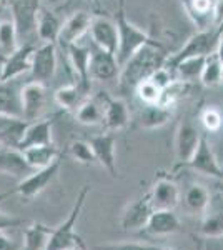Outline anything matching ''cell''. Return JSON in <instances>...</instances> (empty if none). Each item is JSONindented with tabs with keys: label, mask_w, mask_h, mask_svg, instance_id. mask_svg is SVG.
<instances>
[{
	"label": "cell",
	"mask_w": 223,
	"mask_h": 250,
	"mask_svg": "<svg viewBox=\"0 0 223 250\" xmlns=\"http://www.w3.org/2000/svg\"><path fill=\"white\" fill-rule=\"evenodd\" d=\"M0 63H2V59H0Z\"/></svg>",
	"instance_id": "obj_54"
},
{
	"label": "cell",
	"mask_w": 223,
	"mask_h": 250,
	"mask_svg": "<svg viewBox=\"0 0 223 250\" xmlns=\"http://www.w3.org/2000/svg\"><path fill=\"white\" fill-rule=\"evenodd\" d=\"M200 233L206 239L223 237V195H215L205 210L203 220L200 224Z\"/></svg>",
	"instance_id": "obj_17"
},
{
	"label": "cell",
	"mask_w": 223,
	"mask_h": 250,
	"mask_svg": "<svg viewBox=\"0 0 223 250\" xmlns=\"http://www.w3.org/2000/svg\"><path fill=\"white\" fill-rule=\"evenodd\" d=\"M222 60L218 59L217 52L206 55L205 65L200 75V82L203 87H217L218 83H222Z\"/></svg>",
	"instance_id": "obj_36"
},
{
	"label": "cell",
	"mask_w": 223,
	"mask_h": 250,
	"mask_svg": "<svg viewBox=\"0 0 223 250\" xmlns=\"http://www.w3.org/2000/svg\"><path fill=\"white\" fill-rule=\"evenodd\" d=\"M173 110L175 108L163 107L160 104L145 105L140 110V117H139L140 127L147 128V130H155V128L163 127V125H167L173 119Z\"/></svg>",
	"instance_id": "obj_30"
},
{
	"label": "cell",
	"mask_w": 223,
	"mask_h": 250,
	"mask_svg": "<svg viewBox=\"0 0 223 250\" xmlns=\"http://www.w3.org/2000/svg\"><path fill=\"white\" fill-rule=\"evenodd\" d=\"M52 119H39L34 122H28L25 134H23L22 142L19 145V150L28 147H35V145H52Z\"/></svg>",
	"instance_id": "obj_24"
},
{
	"label": "cell",
	"mask_w": 223,
	"mask_h": 250,
	"mask_svg": "<svg viewBox=\"0 0 223 250\" xmlns=\"http://www.w3.org/2000/svg\"><path fill=\"white\" fill-rule=\"evenodd\" d=\"M92 15L85 10H79L75 14H72L67 20H63L62 29H60L59 35V43L63 48L72 45V43L80 42V39L83 37L87 32H90L92 25Z\"/></svg>",
	"instance_id": "obj_14"
},
{
	"label": "cell",
	"mask_w": 223,
	"mask_h": 250,
	"mask_svg": "<svg viewBox=\"0 0 223 250\" xmlns=\"http://www.w3.org/2000/svg\"><path fill=\"white\" fill-rule=\"evenodd\" d=\"M0 82H2V63H0Z\"/></svg>",
	"instance_id": "obj_48"
},
{
	"label": "cell",
	"mask_w": 223,
	"mask_h": 250,
	"mask_svg": "<svg viewBox=\"0 0 223 250\" xmlns=\"http://www.w3.org/2000/svg\"><path fill=\"white\" fill-rule=\"evenodd\" d=\"M19 225H23L22 219L0 212V232H5L7 229H14V227H19Z\"/></svg>",
	"instance_id": "obj_43"
},
{
	"label": "cell",
	"mask_w": 223,
	"mask_h": 250,
	"mask_svg": "<svg viewBox=\"0 0 223 250\" xmlns=\"http://www.w3.org/2000/svg\"><path fill=\"white\" fill-rule=\"evenodd\" d=\"M0 115L22 117L20 90L12 82H0Z\"/></svg>",
	"instance_id": "obj_31"
},
{
	"label": "cell",
	"mask_w": 223,
	"mask_h": 250,
	"mask_svg": "<svg viewBox=\"0 0 223 250\" xmlns=\"http://www.w3.org/2000/svg\"><path fill=\"white\" fill-rule=\"evenodd\" d=\"M190 83L192 82H185V80H182V79H175L168 87H165L163 90H162L160 102L158 104L168 108H175L177 104L186 95V92H188V88H190Z\"/></svg>",
	"instance_id": "obj_37"
},
{
	"label": "cell",
	"mask_w": 223,
	"mask_h": 250,
	"mask_svg": "<svg viewBox=\"0 0 223 250\" xmlns=\"http://www.w3.org/2000/svg\"><path fill=\"white\" fill-rule=\"evenodd\" d=\"M148 197L153 210H173L180 204V188L170 179H158Z\"/></svg>",
	"instance_id": "obj_15"
},
{
	"label": "cell",
	"mask_w": 223,
	"mask_h": 250,
	"mask_svg": "<svg viewBox=\"0 0 223 250\" xmlns=\"http://www.w3.org/2000/svg\"><path fill=\"white\" fill-rule=\"evenodd\" d=\"M50 2H59V0H50Z\"/></svg>",
	"instance_id": "obj_53"
},
{
	"label": "cell",
	"mask_w": 223,
	"mask_h": 250,
	"mask_svg": "<svg viewBox=\"0 0 223 250\" xmlns=\"http://www.w3.org/2000/svg\"><path fill=\"white\" fill-rule=\"evenodd\" d=\"M90 145L95 152L97 162L107 170L110 175L115 179L119 175L117 172V155H115V145H117V137L113 135V132H105L100 135H93L90 140Z\"/></svg>",
	"instance_id": "obj_13"
},
{
	"label": "cell",
	"mask_w": 223,
	"mask_h": 250,
	"mask_svg": "<svg viewBox=\"0 0 223 250\" xmlns=\"http://www.w3.org/2000/svg\"><path fill=\"white\" fill-rule=\"evenodd\" d=\"M119 62L113 54L103 52L100 48H97L95 52H92L90 57V65H88V75L92 80L97 82H107V80H113L119 77Z\"/></svg>",
	"instance_id": "obj_16"
},
{
	"label": "cell",
	"mask_w": 223,
	"mask_h": 250,
	"mask_svg": "<svg viewBox=\"0 0 223 250\" xmlns=\"http://www.w3.org/2000/svg\"><path fill=\"white\" fill-rule=\"evenodd\" d=\"M210 199H212V193H210V190L205 185L200 184H192L186 188L183 195V202L186 205V208L195 213H205L206 207L210 204Z\"/></svg>",
	"instance_id": "obj_34"
},
{
	"label": "cell",
	"mask_w": 223,
	"mask_h": 250,
	"mask_svg": "<svg viewBox=\"0 0 223 250\" xmlns=\"http://www.w3.org/2000/svg\"><path fill=\"white\" fill-rule=\"evenodd\" d=\"M23 157H25V162L32 170H39V168L48 167L59 160V148L52 145H35V147H28L22 150Z\"/></svg>",
	"instance_id": "obj_28"
},
{
	"label": "cell",
	"mask_w": 223,
	"mask_h": 250,
	"mask_svg": "<svg viewBox=\"0 0 223 250\" xmlns=\"http://www.w3.org/2000/svg\"><path fill=\"white\" fill-rule=\"evenodd\" d=\"M137 97L145 104V105H153V104L160 102V95H162V88H158L155 83L150 79L140 82L135 88Z\"/></svg>",
	"instance_id": "obj_39"
},
{
	"label": "cell",
	"mask_w": 223,
	"mask_h": 250,
	"mask_svg": "<svg viewBox=\"0 0 223 250\" xmlns=\"http://www.w3.org/2000/svg\"><path fill=\"white\" fill-rule=\"evenodd\" d=\"M32 172L22 150L14 147H0V173L12 177H27Z\"/></svg>",
	"instance_id": "obj_25"
},
{
	"label": "cell",
	"mask_w": 223,
	"mask_h": 250,
	"mask_svg": "<svg viewBox=\"0 0 223 250\" xmlns=\"http://www.w3.org/2000/svg\"><path fill=\"white\" fill-rule=\"evenodd\" d=\"M182 9L197 30H206L213 27L215 0H180Z\"/></svg>",
	"instance_id": "obj_20"
},
{
	"label": "cell",
	"mask_w": 223,
	"mask_h": 250,
	"mask_svg": "<svg viewBox=\"0 0 223 250\" xmlns=\"http://www.w3.org/2000/svg\"><path fill=\"white\" fill-rule=\"evenodd\" d=\"M68 60H70L72 70H74L77 80L82 85L85 92L90 87V75H88V65H90L92 50L87 45H80L79 42L72 43V45L65 47Z\"/></svg>",
	"instance_id": "obj_21"
},
{
	"label": "cell",
	"mask_w": 223,
	"mask_h": 250,
	"mask_svg": "<svg viewBox=\"0 0 223 250\" xmlns=\"http://www.w3.org/2000/svg\"><path fill=\"white\" fill-rule=\"evenodd\" d=\"M175 79L177 77L173 75V72L170 70L168 67H165V65L160 67V68H157V70L152 74V77H150V80H152V82L155 83L158 88H162V90H163L165 87H168Z\"/></svg>",
	"instance_id": "obj_42"
},
{
	"label": "cell",
	"mask_w": 223,
	"mask_h": 250,
	"mask_svg": "<svg viewBox=\"0 0 223 250\" xmlns=\"http://www.w3.org/2000/svg\"><path fill=\"white\" fill-rule=\"evenodd\" d=\"M47 87L45 83L32 80L20 88V100H22V117L27 122L42 119L47 108Z\"/></svg>",
	"instance_id": "obj_6"
},
{
	"label": "cell",
	"mask_w": 223,
	"mask_h": 250,
	"mask_svg": "<svg viewBox=\"0 0 223 250\" xmlns=\"http://www.w3.org/2000/svg\"><path fill=\"white\" fill-rule=\"evenodd\" d=\"M163 250H168V249H163Z\"/></svg>",
	"instance_id": "obj_56"
},
{
	"label": "cell",
	"mask_w": 223,
	"mask_h": 250,
	"mask_svg": "<svg viewBox=\"0 0 223 250\" xmlns=\"http://www.w3.org/2000/svg\"><path fill=\"white\" fill-rule=\"evenodd\" d=\"M52 227H47L42 222H34L23 230V250H45L48 239L52 235Z\"/></svg>",
	"instance_id": "obj_32"
},
{
	"label": "cell",
	"mask_w": 223,
	"mask_h": 250,
	"mask_svg": "<svg viewBox=\"0 0 223 250\" xmlns=\"http://www.w3.org/2000/svg\"><path fill=\"white\" fill-rule=\"evenodd\" d=\"M178 167L192 168V170H195L198 173L213 177V179H217V180H223V168L220 167V164H218L206 135H202L200 142H198V147H197L195 154L192 155V159L186 160L183 164H178Z\"/></svg>",
	"instance_id": "obj_7"
},
{
	"label": "cell",
	"mask_w": 223,
	"mask_h": 250,
	"mask_svg": "<svg viewBox=\"0 0 223 250\" xmlns=\"http://www.w3.org/2000/svg\"><path fill=\"white\" fill-rule=\"evenodd\" d=\"M0 250H20V245L3 232H0Z\"/></svg>",
	"instance_id": "obj_45"
},
{
	"label": "cell",
	"mask_w": 223,
	"mask_h": 250,
	"mask_svg": "<svg viewBox=\"0 0 223 250\" xmlns=\"http://www.w3.org/2000/svg\"><path fill=\"white\" fill-rule=\"evenodd\" d=\"M90 37L97 48L117 55V50H119V30H117L115 20H110L108 17H103V15H95L92 19Z\"/></svg>",
	"instance_id": "obj_9"
},
{
	"label": "cell",
	"mask_w": 223,
	"mask_h": 250,
	"mask_svg": "<svg viewBox=\"0 0 223 250\" xmlns=\"http://www.w3.org/2000/svg\"><path fill=\"white\" fill-rule=\"evenodd\" d=\"M217 190L220 195H223V180H217Z\"/></svg>",
	"instance_id": "obj_47"
},
{
	"label": "cell",
	"mask_w": 223,
	"mask_h": 250,
	"mask_svg": "<svg viewBox=\"0 0 223 250\" xmlns=\"http://www.w3.org/2000/svg\"><path fill=\"white\" fill-rule=\"evenodd\" d=\"M32 77L37 82L47 83L54 79L57 72V45L45 42L35 48L32 59Z\"/></svg>",
	"instance_id": "obj_10"
},
{
	"label": "cell",
	"mask_w": 223,
	"mask_h": 250,
	"mask_svg": "<svg viewBox=\"0 0 223 250\" xmlns=\"http://www.w3.org/2000/svg\"><path fill=\"white\" fill-rule=\"evenodd\" d=\"M12 20L15 22L19 35H27L37 32V19L40 12V0H9Z\"/></svg>",
	"instance_id": "obj_8"
},
{
	"label": "cell",
	"mask_w": 223,
	"mask_h": 250,
	"mask_svg": "<svg viewBox=\"0 0 223 250\" xmlns=\"http://www.w3.org/2000/svg\"><path fill=\"white\" fill-rule=\"evenodd\" d=\"M213 27H223V0H215Z\"/></svg>",
	"instance_id": "obj_44"
},
{
	"label": "cell",
	"mask_w": 223,
	"mask_h": 250,
	"mask_svg": "<svg viewBox=\"0 0 223 250\" xmlns=\"http://www.w3.org/2000/svg\"><path fill=\"white\" fill-rule=\"evenodd\" d=\"M5 2H7V0H0V9H2V5H3Z\"/></svg>",
	"instance_id": "obj_49"
},
{
	"label": "cell",
	"mask_w": 223,
	"mask_h": 250,
	"mask_svg": "<svg viewBox=\"0 0 223 250\" xmlns=\"http://www.w3.org/2000/svg\"><path fill=\"white\" fill-rule=\"evenodd\" d=\"M68 250H87V249H80V247H75V249H68Z\"/></svg>",
	"instance_id": "obj_50"
},
{
	"label": "cell",
	"mask_w": 223,
	"mask_h": 250,
	"mask_svg": "<svg viewBox=\"0 0 223 250\" xmlns=\"http://www.w3.org/2000/svg\"><path fill=\"white\" fill-rule=\"evenodd\" d=\"M167 48L162 45L158 40L153 43L142 47L133 57L122 65L119 74V87L122 92H135L137 85L143 80L152 77V74L157 68L163 67L168 59Z\"/></svg>",
	"instance_id": "obj_1"
},
{
	"label": "cell",
	"mask_w": 223,
	"mask_h": 250,
	"mask_svg": "<svg viewBox=\"0 0 223 250\" xmlns=\"http://www.w3.org/2000/svg\"><path fill=\"white\" fill-rule=\"evenodd\" d=\"M117 30H119V50H117V62L122 67L128 59L133 57L142 47L153 43L155 39L148 32L139 29L127 19V10H125V0H119V9L115 15Z\"/></svg>",
	"instance_id": "obj_2"
},
{
	"label": "cell",
	"mask_w": 223,
	"mask_h": 250,
	"mask_svg": "<svg viewBox=\"0 0 223 250\" xmlns=\"http://www.w3.org/2000/svg\"><path fill=\"white\" fill-rule=\"evenodd\" d=\"M19 47V30L15 22L12 19H2L0 20V59H2V63Z\"/></svg>",
	"instance_id": "obj_33"
},
{
	"label": "cell",
	"mask_w": 223,
	"mask_h": 250,
	"mask_svg": "<svg viewBox=\"0 0 223 250\" xmlns=\"http://www.w3.org/2000/svg\"><path fill=\"white\" fill-rule=\"evenodd\" d=\"M63 20L55 14V12L48 10L47 7H40L39 19H37V35L39 39L45 42L57 43L59 42L60 29H62Z\"/></svg>",
	"instance_id": "obj_27"
},
{
	"label": "cell",
	"mask_w": 223,
	"mask_h": 250,
	"mask_svg": "<svg viewBox=\"0 0 223 250\" xmlns=\"http://www.w3.org/2000/svg\"><path fill=\"white\" fill-rule=\"evenodd\" d=\"M202 125L205 127V130L208 132H217L220 130L222 124H223V114L218 108H205L200 115Z\"/></svg>",
	"instance_id": "obj_40"
},
{
	"label": "cell",
	"mask_w": 223,
	"mask_h": 250,
	"mask_svg": "<svg viewBox=\"0 0 223 250\" xmlns=\"http://www.w3.org/2000/svg\"><path fill=\"white\" fill-rule=\"evenodd\" d=\"M222 114H223V108H222Z\"/></svg>",
	"instance_id": "obj_55"
},
{
	"label": "cell",
	"mask_w": 223,
	"mask_h": 250,
	"mask_svg": "<svg viewBox=\"0 0 223 250\" xmlns=\"http://www.w3.org/2000/svg\"><path fill=\"white\" fill-rule=\"evenodd\" d=\"M68 154L72 155L74 160L83 165H92L97 162L95 152H93L88 140H74V142H70V145H68Z\"/></svg>",
	"instance_id": "obj_38"
},
{
	"label": "cell",
	"mask_w": 223,
	"mask_h": 250,
	"mask_svg": "<svg viewBox=\"0 0 223 250\" xmlns=\"http://www.w3.org/2000/svg\"><path fill=\"white\" fill-rule=\"evenodd\" d=\"M217 55H218V59L222 60V63H223V30H222V34H220V39H218V45H217Z\"/></svg>",
	"instance_id": "obj_46"
},
{
	"label": "cell",
	"mask_w": 223,
	"mask_h": 250,
	"mask_svg": "<svg viewBox=\"0 0 223 250\" xmlns=\"http://www.w3.org/2000/svg\"><path fill=\"white\" fill-rule=\"evenodd\" d=\"M103 124L107 132H117L130 124V112L123 99H117L105 94Z\"/></svg>",
	"instance_id": "obj_19"
},
{
	"label": "cell",
	"mask_w": 223,
	"mask_h": 250,
	"mask_svg": "<svg viewBox=\"0 0 223 250\" xmlns=\"http://www.w3.org/2000/svg\"><path fill=\"white\" fill-rule=\"evenodd\" d=\"M93 250H163L152 244H139V242H120V244H105L99 245Z\"/></svg>",
	"instance_id": "obj_41"
},
{
	"label": "cell",
	"mask_w": 223,
	"mask_h": 250,
	"mask_svg": "<svg viewBox=\"0 0 223 250\" xmlns=\"http://www.w3.org/2000/svg\"><path fill=\"white\" fill-rule=\"evenodd\" d=\"M59 168H60V159L55 160V162L52 165H48V167L30 172L27 177H23V180H20L14 190L0 193V200L9 195H19L22 200H32L34 197H37L40 192H43L48 187V184H50L52 180L55 179L57 173H59Z\"/></svg>",
	"instance_id": "obj_5"
},
{
	"label": "cell",
	"mask_w": 223,
	"mask_h": 250,
	"mask_svg": "<svg viewBox=\"0 0 223 250\" xmlns=\"http://www.w3.org/2000/svg\"><path fill=\"white\" fill-rule=\"evenodd\" d=\"M28 122L23 117L0 115V147L19 148Z\"/></svg>",
	"instance_id": "obj_23"
},
{
	"label": "cell",
	"mask_w": 223,
	"mask_h": 250,
	"mask_svg": "<svg viewBox=\"0 0 223 250\" xmlns=\"http://www.w3.org/2000/svg\"><path fill=\"white\" fill-rule=\"evenodd\" d=\"M222 82H223V65H222Z\"/></svg>",
	"instance_id": "obj_51"
},
{
	"label": "cell",
	"mask_w": 223,
	"mask_h": 250,
	"mask_svg": "<svg viewBox=\"0 0 223 250\" xmlns=\"http://www.w3.org/2000/svg\"><path fill=\"white\" fill-rule=\"evenodd\" d=\"M92 2H93V3H99V2H100V0H92Z\"/></svg>",
	"instance_id": "obj_52"
},
{
	"label": "cell",
	"mask_w": 223,
	"mask_h": 250,
	"mask_svg": "<svg viewBox=\"0 0 223 250\" xmlns=\"http://www.w3.org/2000/svg\"><path fill=\"white\" fill-rule=\"evenodd\" d=\"M222 30H223V27H210V29H206V30H197L195 34L183 43V47H182L180 50L168 55L165 67H168L170 70L173 72V68H175L182 60H185L188 57H195V55H203V57H206V55L217 52L218 39H220Z\"/></svg>",
	"instance_id": "obj_4"
},
{
	"label": "cell",
	"mask_w": 223,
	"mask_h": 250,
	"mask_svg": "<svg viewBox=\"0 0 223 250\" xmlns=\"http://www.w3.org/2000/svg\"><path fill=\"white\" fill-rule=\"evenodd\" d=\"M182 230V224L173 210H153L143 227V232L148 235L163 237Z\"/></svg>",
	"instance_id": "obj_22"
},
{
	"label": "cell",
	"mask_w": 223,
	"mask_h": 250,
	"mask_svg": "<svg viewBox=\"0 0 223 250\" xmlns=\"http://www.w3.org/2000/svg\"><path fill=\"white\" fill-rule=\"evenodd\" d=\"M105 94L100 92L97 97H87L82 105L75 110V119L83 125H97L103 124V112H105Z\"/></svg>",
	"instance_id": "obj_26"
},
{
	"label": "cell",
	"mask_w": 223,
	"mask_h": 250,
	"mask_svg": "<svg viewBox=\"0 0 223 250\" xmlns=\"http://www.w3.org/2000/svg\"><path fill=\"white\" fill-rule=\"evenodd\" d=\"M202 132L198 130V127L192 122L190 119H183L178 124L177 135H175V154L180 164L186 162L192 159V155L195 154L198 142L202 139Z\"/></svg>",
	"instance_id": "obj_12"
},
{
	"label": "cell",
	"mask_w": 223,
	"mask_h": 250,
	"mask_svg": "<svg viewBox=\"0 0 223 250\" xmlns=\"http://www.w3.org/2000/svg\"><path fill=\"white\" fill-rule=\"evenodd\" d=\"M87 99V92L83 90L79 82H72L68 85L59 87L54 94L55 104L67 112H75Z\"/></svg>",
	"instance_id": "obj_29"
},
{
	"label": "cell",
	"mask_w": 223,
	"mask_h": 250,
	"mask_svg": "<svg viewBox=\"0 0 223 250\" xmlns=\"http://www.w3.org/2000/svg\"><path fill=\"white\" fill-rule=\"evenodd\" d=\"M88 192H90V187H87V185L82 187V190L79 192V195H77V199H75L74 207H72L70 213H68L67 220L52 230V235H50V239H48L45 250H68V249H75V247L87 249L82 239L75 233V225H77V220H79L80 213L83 210V205L88 197Z\"/></svg>",
	"instance_id": "obj_3"
},
{
	"label": "cell",
	"mask_w": 223,
	"mask_h": 250,
	"mask_svg": "<svg viewBox=\"0 0 223 250\" xmlns=\"http://www.w3.org/2000/svg\"><path fill=\"white\" fill-rule=\"evenodd\" d=\"M153 208L150 204L148 193L142 199H137L135 202L128 205L125 208L123 215H122V229L123 230H143V227L147 225V222L152 215Z\"/></svg>",
	"instance_id": "obj_18"
},
{
	"label": "cell",
	"mask_w": 223,
	"mask_h": 250,
	"mask_svg": "<svg viewBox=\"0 0 223 250\" xmlns=\"http://www.w3.org/2000/svg\"><path fill=\"white\" fill-rule=\"evenodd\" d=\"M205 59L203 55H195V57H188L185 60H182L178 65L173 68V74H177V79H182L185 82H193V80H200L202 70L205 65Z\"/></svg>",
	"instance_id": "obj_35"
},
{
	"label": "cell",
	"mask_w": 223,
	"mask_h": 250,
	"mask_svg": "<svg viewBox=\"0 0 223 250\" xmlns=\"http://www.w3.org/2000/svg\"><path fill=\"white\" fill-rule=\"evenodd\" d=\"M34 43H25L20 45L14 54L3 60L2 63V82H12L20 75L27 74L32 70V59H34L35 52Z\"/></svg>",
	"instance_id": "obj_11"
}]
</instances>
